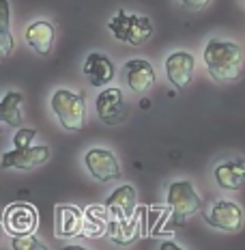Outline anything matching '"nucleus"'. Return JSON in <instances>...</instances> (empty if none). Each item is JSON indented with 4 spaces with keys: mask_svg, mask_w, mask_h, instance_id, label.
Masks as SVG:
<instances>
[{
    "mask_svg": "<svg viewBox=\"0 0 245 250\" xmlns=\"http://www.w3.org/2000/svg\"><path fill=\"white\" fill-rule=\"evenodd\" d=\"M62 250H88L84 246H62Z\"/></svg>",
    "mask_w": 245,
    "mask_h": 250,
    "instance_id": "nucleus-25",
    "label": "nucleus"
},
{
    "mask_svg": "<svg viewBox=\"0 0 245 250\" xmlns=\"http://www.w3.org/2000/svg\"><path fill=\"white\" fill-rule=\"evenodd\" d=\"M159 250H183V248H181V246H176L174 242H164V244H161V246H159Z\"/></svg>",
    "mask_w": 245,
    "mask_h": 250,
    "instance_id": "nucleus-24",
    "label": "nucleus"
},
{
    "mask_svg": "<svg viewBox=\"0 0 245 250\" xmlns=\"http://www.w3.org/2000/svg\"><path fill=\"white\" fill-rule=\"evenodd\" d=\"M135 205H138V194L133 186H121L108 196L106 207L114 220H132Z\"/></svg>",
    "mask_w": 245,
    "mask_h": 250,
    "instance_id": "nucleus-12",
    "label": "nucleus"
},
{
    "mask_svg": "<svg viewBox=\"0 0 245 250\" xmlns=\"http://www.w3.org/2000/svg\"><path fill=\"white\" fill-rule=\"evenodd\" d=\"M108 28L118 41L127 45H142L153 35V24L147 15H132L125 11H118L114 15L108 22Z\"/></svg>",
    "mask_w": 245,
    "mask_h": 250,
    "instance_id": "nucleus-3",
    "label": "nucleus"
},
{
    "mask_svg": "<svg viewBox=\"0 0 245 250\" xmlns=\"http://www.w3.org/2000/svg\"><path fill=\"white\" fill-rule=\"evenodd\" d=\"M205 222L220 231L232 233L241 229L243 222V209L234 201H217L208 211H205Z\"/></svg>",
    "mask_w": 245,
    "mask_h": 250,
    "instance_id": "nucleus-7",
    "label": "nucleus"
},
{
    "mask_svg": "<svg viewBox=\"0 0 245 250\" xmlns=\"http://www.w3.org/2000/svg\"><path fill=\"white\" fill-rule=\"evenodd\" d=\"M125 78H127V84L135 93H144L151 91V86L155 84V69L149 61L144 59H132L125 62L123 67Z\"/></svg>",
    "mask_w": 245,
    "mask_h": 250,
    "instance_id": "nucleus-13",
    "label": "nucleus"
},
{
    "mask_svg": "<svg viewBox=\"0 0 245 250\" xmlns=\"http://www.w3.org/2000/svg\"><path fill=\"white\" fill-rule=\"evenodd\" d=\"M97 114L103 123L116 125L125 117V97L121 88H103L97 95Z\"/></svg>",
    "mask_w": 245,
    "mask_h": 250,
    "instance_id": "nucleus-11",
    "label": "nucleus"
},
{
    "mask_svg": "<svg viewBox=\"0 0 245 250\" xmlns=\"http://www.w3.org/2000/svg\"><path fill=\"white\" fill-rule=\"evenodd\" d=\"M13 250H48V246L39 237H35V233H33V235L13 237Z\"/></svg>",
    "mask_w": 245,
    "mask_h": 250,
    "instance_id": "nucleus-21",
    "label": "nucleus"
},
{
    "mask_svg": "<svg viewBox=\"0 0 245 250\" xmlns=\"http://www.w3.org/2000/svg\"><path fill=\"white\" fill-rule=\"evenodd\" d=\"M84 164H86L88 173L95 177L97 181H103V184L116 179V177H121V164H118L116 155L108 149L95 147V149L86 151Z\"/></svg>",
    "mask_w": 245,
    "mask_h": 250,
    "instance_id": "nucleus-6",
    "label": "nucleus"
},
{
    "mask_svg": "<svg viewBox=\"0 0 245 250\" xmlns=\"http://www.w3.org/2000/svg\"><path fill=\"white\" fill-rule=\"evenodd\" d=\"M54 229L58 239H69L84 233V211L75 205H56L54 209Z\"/></svg>",
    "mask_w": 245,
    "mask_h": 250,
    "instance_id": "nucleus-9",
    "label": "nucleus"
},
{
    "mask_svg": "<svg viewBox=\"0 0 245 250\" xmlns=\"http://www.w3.org/2000/svg\"><path fill=\"white\" fill-rule=\"evenodd\" d=\"M50 160V147L45 145H30L24 149H13L2 155V168H22L30 170L45 164Z\"/></svg>",
    "mask_w": 245,
    "mask_h": 250,
    "instance_id": "nucleus-8",
    "label": "nucleus"
},
{
    "mask_svg": "<svg viewBox=\"0 0 245 250\" xmlns=\"http://www.w3.org/2000/svg\"><path fill=\"white\" fill-rule=\"evenodd\" d=\"M215 181L224 190H241L245 186V160L232 158L215 166Z\"/></svg>",
    "mask_w": 245,
    "mask_h": 250,
    "instance_id": "nucleus-15",
    "label": "nucleus"
},
{
    "mask_svg": "<svg viewBox=\"0 0 245 250\" xmlns=\"http://www.w3.org/2000/svg\"><path fill=\"white\" fill-rule=\"evenodd\" d=\"M0 41H2V56H9L13 50V37L9 33V2L0 0Z\"/></svg>",
    "mask_w": 245,
    "mask_h": 250,
    "instance_id": "nucleus-20",
    "label": "nucleus"
},
{
    "mask_svg": "<svg viewBox=\"0 0 245 250\" xmlns=\"http://www.w3.org/2000/svg\"><path fill=\"white\" fill-rule=\"evenodd\" d=\"M110 235L114 242L118 244H129L133 242L135 237H138V225H135V220H114L110 222Z\"/></svg>",
    "mask_w": 245,
    "mask_h": 250,
    "instance_id": "nucleus-19",
    "label": "nucleus"
},
{
    "mask_svg": "<svg viewBox=\"0 0 245 250\" xmlns=\"http://www.w3.org/2000/svg\"><path fill=\"white\" fill-rule=\"evenodd\" d=\"M168 207L179 225H183L189 216L200 209V196L196 194V188L191 181L179 179L168 186Z\"/></svg>",
    "mask_w": 245,
    "mask_h": 250,
    "instance_id": "nucleus-4",
    "label": "nucleus"
},
{
    "mask_svg": "<svg viewBox=\"0 0 245 250\" xmlns=\"http://www.w3.org/2000/svg\"><path fill=\"white\" fill-rule=\"evenodd\" d=\"M52 110L58 117L60 125L69 132H80L86 114V95L69 88H58L52 95Z\"/></svg>",
    "mask_w": 245,
    "mask_h": 250,
    "instance_id": "nucleus-2",
    "label": "nucleus"
},
{
    "mask_svg": "<svg viewBox=\"0 0 245 250\" xmlns=\"http://www.w3.org/2000/svg\"><path fill=\"white\" fill-rule=\"evenodd\" d=\"M56 39V28L52 22H45V20H39V22H33L26 28V43L30 45L37 54L45 56L50 54L52 45H54Z\"/></svg>",
    "mask_w": 245,
    "mask_h": 250,
    "instance_id": "nucleus-16",
    "label": "nucleus"
},
{
    "mask_svg": "<svg viewBox=\"0 0 245 250\" xmlns=\"http://www.w3.org/2000/svg\"><path fill=\"white\" fill-rule=\"evenodd\" d=\"M22 102H24V95L19 91H7L0 102V121H4L7 125H22Z\"/></svg>",
    "mask_w": 245,
    "mask_h": 250,
    "instance_id": "nucleus-18",
    "label": "nucleus"
},
{
    "mask_svg": "<svg viewBox=\"0 0 245 250\" xmlns=\"http://www.w3.org/2000/svg\"><path fill=\"white\" fill-rule=\"evenodd\" d=\"M108 207L103 205H91L84 211V233L91 237H99L103 233H110V222H108Z\"/></svg>",
    "mask_w": 245,
    "mask_h": 250,
    "instance_id": "nucleus-17",
    "label": "nucleus"
},
{
    "mask_svg": "<svg viewBox=\"0 0 245 250\" xmlns=\"http://www.w3.org/2000/svg\"><path fill=\"white\" fill-rule=\"evenodd\" d=\"M194 67L196 61L189 52H172V54L166 59V74H168V80L172 82V86L176 88H185L191 82V76H194Z\"/></svg>",
    "mask_w": 245,
    "mask_h": 250,
    "instance_id": "nucleus-10",
    "label": "nucleus"
},
{
    "mask_svg": "<svg viewBox=\"0 0 245 250\" xmlns=\"http://www.w3.org/2000/svg\"><path fill=\"white\" fill-rule=\"evenodd\" d=\"M183 2V7L185 9H189V11H200L202 7H207L211 0H181Z\"/></svg>",
    "mask_w": 245,
    "mask_h": 250,
    "instance_id": "nucleus-23",
    "label": "nucleus"
},
{
    "mask_svg": "<svg viewBox=\"0 0 245 250\" xmlns=\"http://www.w3.org/2000/svg\"><path fill=\"white\" fill-rule=\"evenodd\" d=\"M37 225H39V213L28 203H13V205H9L4 209L2 227L9 235H13V237L33 235Z\"/></svg>",
    "mask_w": 245,
    "mask_h": 250,
    "instance_id": "nucleus-5",
    "label": "nucleus"
},
{
    "mask_svg": "<svg viewBox=\"0 0 245 250\" xmlns=\"http://www.w3.org/2000/svg\"><path fill=\"white\" fill-rule=\"evenodd\" d=\"M202 59L208 74L215 82H232L241 76L243 50L234 41L228 39H208L202 52Z\"/></svg>",
    "mask_w": 245,
    "mask_h": 250,
    "instance_id": "nucleus-1",
    "label": "nucleus"
},
{
    "mask_svg": "<svg viewBox=\"0 0 245 250\" xmlns=\"http://www.w3.org/2000/svg\"><path fill=\"white\" fill-rule=\"evenodd\" d=\"M37 136V129L33 127H18L13 136V143H15V149H24V147H30V143Z\"/></svg>",
    "mask_w": 245,
    "mask_h": 250,
    "instance_id": "nucleus-22",
    "label": "nucleus"
},
{
    "mask_svg": "<svg viewBox=\"0 0 245 250\" xmlns=\"http://www.w3.org/2000/svg\"><path fill=\"white\" fill-rule=\"evenodd\" d=\"M82 69H84L88 82L97 88L108 86L114 80V62L106 54H99V52H93V54L86 56V62Z\"/></svg>",
    "mask_w": 245,
    "mask_h": 250,
    "instance_id": "nucleus-14",
    "label": "nucleus"
}]
</instances>
